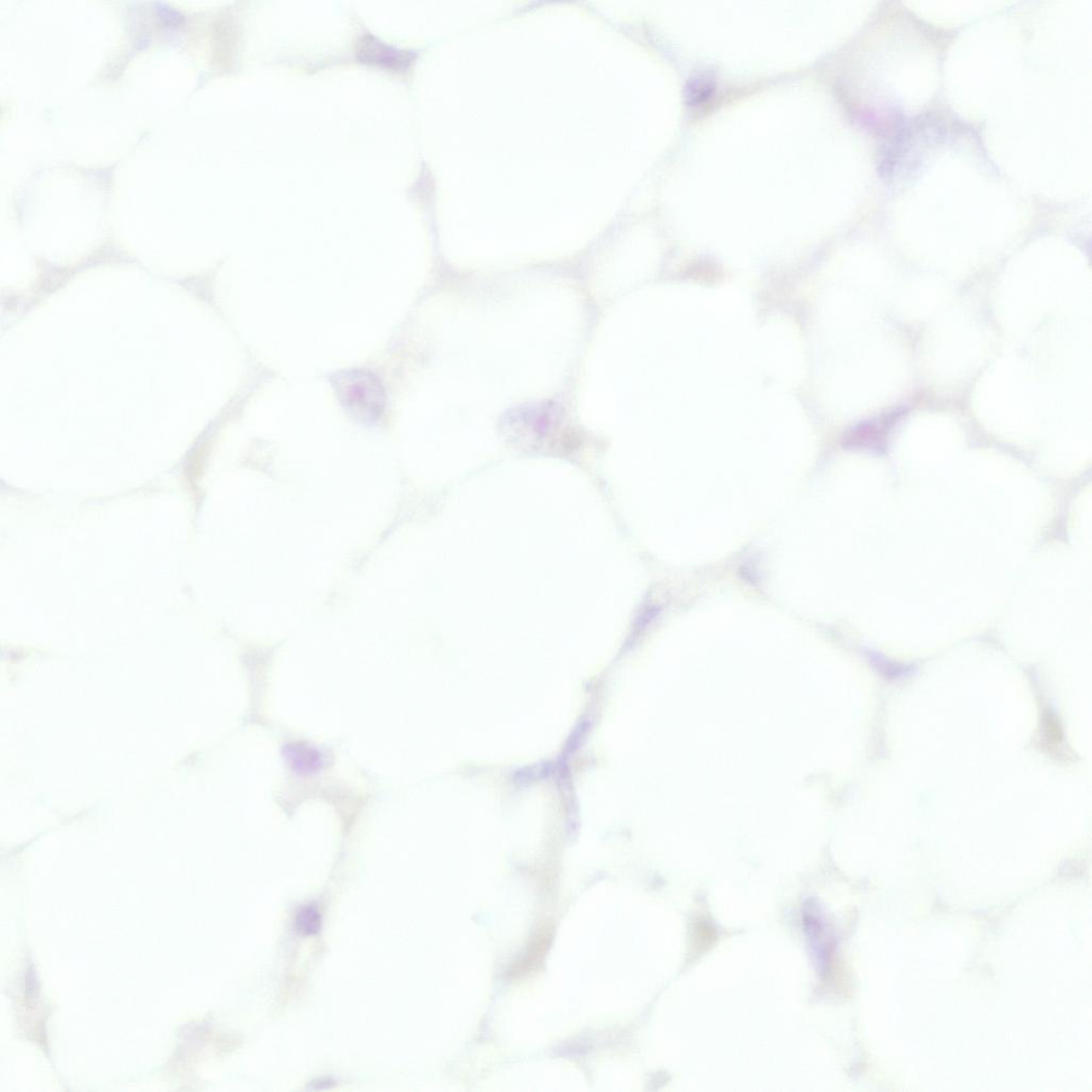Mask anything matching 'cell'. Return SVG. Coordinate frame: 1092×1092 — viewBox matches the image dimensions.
<instances>
[{
  "instance_id": "1",
  "label": "cell",
  "mask_w": 1092,
  "mask_h": 1092,
  "mask_svg": "<svg viewBox=\"0 0 1092 1092\" xmlns=\"http://www.w3.org/2000/svg\"><path fill=\"white\" fill-rule=\"evenodd\" d=\"M339 403L361 423H374L386 409L387 396L379 378L364 369L340 370L330 378Z\"/></svg>"
},
{
  "instance_id": "2",
  "label": "cell",
  "mask_w": 1092,
  "mask_h": 1092,
  "mask_svg": "<svg viewBox=\"0 0 1092 1092\" xmlns=\"http://www.w3.org/2000/svg\"><path fill=\"white\" fill-rule=\"evenodd\" d=\"M359 59L370 65L405 71L414 61V51L400 50L382 42L373 34H364L357 43Z\"/></svg>"
},
{
  "instance_id": "3",
  "label": "cell",
  "mask_w": 1092,
  "mask_h": 1092,
  "mask_svg": "<svg viewBox=\"0 0 1092 1092\" xmlns=\"http://www.w3.org/2000/svg\"><path fill=\"white\" fill-rule=\"evenodd\" d=\"M804 916L805 934L810 943L812 955L814 957L817 967L824 969L828 967L833 949L828 923L824 920L821 909L814 904L805 905Z\"/></svg>"
},
{
  "instance_id": "4",
  "label": "cell",
  "mask_w": 1092,
  "mask_h": 1092,
  "mask_svg": "<svg viewBox=\"0 0 1092 1092\" xmlns=\"http://www.w3.org/2000/svg\"><path fill=\"white\" fill-rule=\"evenodd\" d=\"M716 90V81L712 75L696 74L690 77L685 86V98L689 106L698 107L711 100Z\"/></svg>"
},
{
  "instance_id": "5",
  "label": "cell",
  "mask_w": 1092,
  "mask_h": 1092,
  "mask_svg": "<svg viewBox=\"0 0 1092 1092\" xmlns=\"http://www.w3.org/2000/svg\"><path fill=\"white\" fill-rule=\"evenodd\" d=\"M287 755L294 769L300 771H315L322 765V759L319 757V753L311 747H306L304 743H295V745L287 746Z\"/></svg>"
},
{
  "instance_id": "6",
  "label": "cell",
  "mask_w": 1092,
  "mask_h": 1092,
  "mask_svg": "<svg viewBox=\"0 0 1092 1092\" xmlns=\"http://www.w3.org/2000/svg\"><path fill=\"white\" fill-rule=\"evenodd\" d=\"M312 914L313 911L311 910L305 912V915H302V920L300 922L302 929H305V932H309L311 933L313 932H317L319 925L318 916L315 915L313 917Z\"/></svg>"
}]
</instances>
